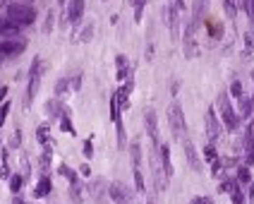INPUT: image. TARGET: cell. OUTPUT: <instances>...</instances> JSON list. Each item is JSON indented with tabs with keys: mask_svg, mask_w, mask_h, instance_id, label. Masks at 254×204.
I'll list each match as a JSON object with an SVG mask.
<instances>
[{
	"mask_svg": "<svg viewBox=\"0 0 254 204\" xmlns=\"http://www.w3.org/2000/svg\"><path fill=\"white\" fill-rule=\"evenodd\" d=\"M5 19L12 22L15 27H27L36 19V10L27 2H7L5 5Z\"/></svg>",
	"mask_w": 254,
	"mask_h": 204,
	"instance_id": "1",
	"label": "cell"
},
{
	"mask_svg": "<svg viewBox=\"0 0 254 204\" xmlns=\"http://www.w3.org/2000/svg\"><path fill=\"white\" fill-rule=\"evenodd\" d=\"M168 123H170V128H173V135H175V139H185V130H187V120H185V113H182L180 103H173L170 108H168Z\"/></svg>",
	"mask_w": 254,
	"mask_h": 204,
	"instance_id": "2",
	"label": "cell"
},
{
	"mask_svg": "<svg viewBox=\"0 0 254 204\" xmlns=\"http://www.w3.org/2000/svg\"><path fill=\"white\" fill-rule=\"evenodd\" d=\"M216 108L221 111V115H223V123H225V128H228L230 132H235L237 130V115H235V111H233V106H230V99H228V94H218Z\"/></svg>",
	"mask_w": 254,
	"mask_h": 204,
	"instance_id": "3",
	"label": "cell"
},
{
	"mask_svg": "<svg viewBox=\"0 0 254 204\" xmlns=\"http://www.w3.org/2000/svg\"><path fill=\"white\" fill-rule=\"evenodd\" d=\"M41 77H43V63L41 60H34L32 63V70H29V89H27V103L34 101V96L38 92V84H41Z\"/></svg>",
	"mask_w": 254,
	"mask_h": 204,
	"instance_id": "4",
	"label": "cell"
},
{
	"mask_svg": "<svg viewBox=\"0 0 254 204\" xmlns=\"http://www.w3.org/2000/svg\"><path fill=\"white\" fill-rule=\"evenodd\" d=\"M108 195H110V200H113L115 204H134L132 192H129L123 183H110V185H108Z\"/></svg>",
	"mask_w": 254,
	"mask_h": 204,
	"instance_id": "5",
	"label": "cell"
},
{
	"mask_svg": "<svg viewBox=\"0 0 254 204\" xmlns=\"http://www.w3.org/2000/svg\"><path fill=\"white\" fill-rule=\"evenodd\" d=\"M182 48H185V56L187 58L197 56V29L192 27V22L185 24V41H182Z\"/></svg>",
	"mask_w": 254,
	"mask_h": 204,
	"instance_id": "6",
	"label": "cell"
},
{
	"mask_svg": "<svg viewBox=\"0 0 254 204\" xmlns=\"http://www.w3.org/2000/svg\"><path fill=\"white\" fill-rule=\"evenodd\" d=\"M24 41L22 38H7V41H2L0 43V58H15L19 56L22 51H24Z\"/></svg>",
	"mask_w": 254,
	"mask_h": 204,
	"instance_id": "7",
	"label": "cell"
},
{
	"mask_svg": "<svg viewBox=\"0 0 254 204\" xmlns=\"http://www.w3.org/2000/svg\"><path fill=\"white\" fill-rule=\"evenodd\" d=\"M182 151H185V159H187V164L192 166V170L201 173V159H199L197 149H194V144H192L190 139H182Z\"/></svg>",
	"mask_w": 254,
	"mask_h": 204,
	"instance_id": "8",
	"label": "cell"
},
{
	"mask_svg": "<svg viewBox=\"0 0 254 204\" xmlns=\"http://www.w3.org/2000/svg\"><path fill=\"white\" fill-rule=\"evenodd\" d=\"M146 120V132H149V137H151V142L154 144H159V120H156V111L154 108H149L144 115Z\"/></svg>",
	"mask_w": 254,
	"mask_h": 204,
	"instance_id": "9",
	"label": "cell"
},
{
	"mask_svg": "<svg viewBox=\"0 0 254 204\" xmlns=\"http://www.w3.org/2000/svg\"><path fill=\"white\" fill-rule=\"evenodd\" d=\"M159 156H161V168H163L165 180L173 178V161H170V149L168 144H159Z\"/></svg>",
	"mask_w": 254,
	"mask_h": 204,
	"instance_id": "10",
	"label": "cell"
},
{
	"mask_svg": "<svg viewBox=\"0 0 254 204\" xmlns=\"http://www.w3.org/2000/svg\"><path fill=\"white\" fill-rule=\"evenodd\" d=\"M206 135H209V139H216L218 135H221V123H218L214 108L206 111Z\"/></svg>",
	"mask_w": 254,
	"mask_h": 204,
	"instance_id": "11",
	"label": "cell"
},
{
	"mask_svg": "<svg viewBox=\"0 0 254 204\" xmlns=\"http://www.w3.org/2000/svg\"><path fill=\"white\" fill-rule=\"evenodd\" d=\"M84 15V0H70L67 2V22H79Z\"/></svg>",
	"mask_w": 254,
	"mask_h": 204,
	"instance_id": "12",
	"label": "cell"
},
{
	"mask_svg": "<svg viewBox=\"0 0 254 204\" xmlns=\"http://www.w3.org/2000/svg\"><path fill=\"white\" fill-rule=\"evenodd\" d=\"M163 12H165V19H168V27H170L173 36H175V34H178V10H175V5H173V2H168Z\"/></svg>",
	"mask_w": 254,
	"mask_h": 204,
	"instance_id": "13",
	"label": "cell"
},
{
	"mask_svg": "<svg viewBox=\"0 0 254 204\" xmlns=\"http://www.w3.org/2000/svg\"><path fill=\"white\" fill-rule=\"evenodd\" d=\"M36 139L46 147V151H53V149H51L53 147V142H51V128H48V125H38L36 128Z\"/></svg>",
	"mask_w": 254,
	"mask_h": 204,
	"instance_id": "14",
	"label": "cell"
},
{
	"mask_svg": "<svg viewBox=\"0 0 254 204\" xmlns=\"http://www.w3.org/2000/svg\"><path fill=\"white\" fill-rule=\"evenodd\" d=\"M206 7H209V0H197V2H194V17H192V27H194V29L201 27V17H204Z\"/></svg>",
	"mask_w": 254,
	"mask_h": 204,
	"instance_id": "15",
	"label": "cell"
},
{
	"mask_svg": "<svg viewBox=\"0 0 254 204\" xmlns=\"http://www.w3.org/2000/svg\"><path fill=\"white\" fill-rule=\"evenodd\" d=\"M0 36L17 38L19 36V27H15V24H12V22H7V19H0Z\"/></svg>",
	"mask_w": 254,
	"mask_h": 204,
	"instance_id": "16",
	"label": "cell"
},
{
	"mask_svg": "<svg viewBox=\"0 0 254 204\" xmlns=\"http://www.w3.org/2000/svg\"><path fill=\"white\" fill-rule=\"evenodd\" d=\"M237 108H240V115L242 118H250L252 115V108H254V103H252V99H247L245 94L237 99Z\"/></svg>",
	"mask_w": 254,
	"mask_h": 204,
	"instance_id": "17",
	"label": "cell"
},
{
	"mask_svg": "<svg viewBox=\"0 0 254 204\" xmlns=\"http://www.w3.org/2000/svg\"><path fill=\"white\" fill-rule=\"evenodd\" d=\"M46 113H48V118H60V115H63V103H60L58 99H51V101L46 103Z\"/></svg>",
	"mask_w": 254,
	"mask_h": 204,
	"instance_id": "18",
	"label": "cell"
},
{
	"mask_svg": "<svg viewBox=\"0 0 254 204\" xmlns=\"http://www.w3.org/2000/svg\"><path fill=\"white\" fill-rule=\"evenodd\" d=\"M204 156H206V161L211 164V170H214V173H218V168H221V164H218L216 151H214V147H211V144H209V147H204Z\"/></svg>",
	"mask_w": 254,
	"mask_h": 204,
	"instance_id": "19",
	"label": "cell"
},
{
	"mask_svg": "<svg viewBox=\"0 0 254 204\" xmlns=\"http://www.w3.org/2000/svg\"><path fill=\"white\" fill-rule=\"evenodd\" d=\"M48 192H51V178H46V175H43V178L38 180V187L34 190V197H46Z\"/></svg>",
	"mask_w": 254,
	"mask_h": 204,
	"instance_id": "20",
	"label": "cell"
},
{
	"mask_svg": "<svg viewBox=\"0 0 254 204\" xmlns=\"http://www.w3.org/2000/svg\"><path fill=\"white\" fill-rule=\"evenodd\" d=\"M70 197H72L74 204H82L84 202V197H82V185H79V180L77 183H70Z\"/></svg>",
	"mask_w": 254,
	"mask_h": 204,
	"instance_id": "21",
	"label": "cell"
},
{
	"mask_svg": "<svg viewBox=\"0 0 254 204\" xmlns=\"http://www.w3.org/2000/svg\"><path fill=\"white\" fill-rule=\"evenodd\" d=\"M127 74H129V65H127V58H125V56H118V77H120V79H125Z\"/></svg>",
	"mask_w": 254,
	"mask_h": 204,
	"instance_id": "22",
	"label": "cell"
},
{
	"mask_svg": "<svg viewBox=\"0 0 254 204\" xmlns=\"http://www.w3.org/2000/svg\"><path fill=\"white\" fill-rule=\"evenodd\" d=\"M94 36V24H84V27H82V34H77V41H82V43H84V41H89V38Z\"/></svg>",
	"mask_w": 254,
	"mask_h": 204,
	"instance_id": "23",
	"label": "cell"
},
{
	"mask_svg": "<svg viewBox=\"0 0 254 204\" xmlns=\"http://www.w3.org/2000/svg\"><path fill=\"white\" fill-rule=\"evenodd\" d=\"M132 164H134V168L142 166V149H139V142L132 144Z\"/></svg>",
	"mask_w": 254,
	"mask_h": 204,
	"instance_id": "24",
	"label": "cell"
},
{
	"mask_svg": "<svg viewBox=\"0 0 254 204\" xmlns=\"http://www.w3.org/2000/svg\"><path fill=\"white\" fill-rule=\"evenodd\" d=\"M67 92H70V79H60L55 84V96H65Z\"/></svg>",
	"mask_w": 254,
	"mask_h": 204,
	"instance_id": "25",
	"label": "cell"
},
{
	"mask_svg": "<svg viewBox=\"0 0 254 204\" xmlns=\"http://www.w3.org/2000/svg\"><path fill=\"white\" fill-rule=\"evenodd\" d=\"M60 130H63V132H70V135H72V132H74V128H72V120L67 118V113H63V115H60Z\"/></svg>",
	"mask_w": 254,
	"mask_h": 204,
	"instance_id": "26",
	"label": "cell"
},
{
	"mask_svg": "<svg viewBox=\"0 0 254 204\" xmlns=\"http://www.w3.org/2000/svg\"><path fill=\"white\" fill-rule=\"evenodd\" d=\"M134 187H137V192H144L146 190L144 175H142V170H139V168H134Z\"/></svg>",
	"mask_w": 254,
	"mask_h": 204,
	"instance_id": "27",
	"label": "cell"
},
{
	"mask_svg": "<svg viewBox=\"0 0 254 204\" xmlns=\"http://www.w3.org/2000/svg\"><path fill=\"white\" fill-rule=\"evenodd\" d=\"M129 2L134 5V19L139 22V19H142V10H144V2H146V0H129Z\"/></svg>",
	"mask_w": 254,
	"mask_h": 204,
	"instance_id": "28",
	"label": "cell"
},
{
	"mask_svg": "<svg viewBox=\"0 0 254 204\" xmlns=\"http://www.w3.org/2000/svg\"><path fill=\"white\" fill-rule=\"evenodd\" d=\"M230 195H233V204H245V195H242L240 185L233 187V190H230Z\"/></svg>",
	"mask_w": 254,
	"mask_h": 204,
	"instance_id": "29",
	"label": "cell"
},
{
	"mask_svg": "<svg viewBox=\"0 0 254 204\" xmlns=\"http://www.w3.org/2000/svg\"><path fill=\"white\" fill-rule=\"evenodd\" d=\"M60 175H65L70 183H77V173H74L72 168H67V166H60Z\"/></svg>",
	"mask_w": 254,
	"mask_h": 204,
	"instance_id": "30",
	"label": "cell"
},
{
	"mask_svg": "<svg viewBox=\"0 0 254 204\" xmlns=\"http://www.w3.org/2000/svg\"><path fill=\"white\" fill-rule=\"evenodd\" d=\"M89 190H91V195L98 200V197H101V192H103V180H96V183H91Z\"/></svg>",
	"mask_w": 254,
	"mask_h": 204,
	"instance_id": "31",
	"label": "cell"
},
{
	"mask_svg": "<svg viewBox=\"0 0 254 204\" xmlns=\"http://www.w3.org/2000/svg\"><path fill=\"white\" fill-rule=\"evenodd\" d=\"M242 5H245V12H247V17H250V22L254 24V0H245Z\"/></svg>",
	"mask_w": 254,
	"mask_h": 204,
	"instance_id": "32",
	"label": "cell"
},
{
	"mask_svg": "<svg viewBox=\"0 0 254 204\" xmlns=\"http://www.w3.org/2000/svg\"><path fill=\"white\" fill-rule=\"evenodd\" d=\"M223 5H225V15H228V17L233 19L237 15L235 12V2H233V0H223Z\"/></svg>",
	"mask_w": 254,
	"mask_h": 204,
	"instance_id": "33",
	"label": "cell"
},
{
	"mask_svg": "<svg viewBox=\"0 0 254 204\" xmlns=\"http://www.w3.org/2000/svg\"><path fill=\"white\" fill-rule=\"evenodd\" d=\"M19 187H22V175H12V178H10V190H12V192H19Z\"/></svg>",
	"mask_w": 254,
	"mask_h": 204,
	"instance_id": "34",
	"label": "cell"
},
{
	"mask_svg": "<svg viewBox=\"0 0 254 204\" xmlns=\"http://www.w3.org/2000/svg\"><path fill=\"white\" fill-rule=\"evenodd\" d=\"M237 180H240V183H250V170H247L245 166L240 168V173H237Z\"/></svg>",
	"mask_w": 254,
	"mask_h": 204,
	"instance_id": "35",
	"label": "cell"
},
{
	"mask_svg": "<svg viewBox=\"0 0 254 204\" xmlns=\"http://www.w3.org/2000/svg\"><path fill=\"white\" fill-rule=\"evenodd\" d=\"M2 178H10V168H7V154H2V170H0Z\"/></svg>",
	"mask_w": 254,
	"mask_h": 204,
	"instance_id": "36",
	"label": "cell"
},
{
	"mask_svg": "<svg viewBox=\"0 0 254 204\" xmlns=\"http://www.w3.org/2000/svg\"><path fill=\"white\" fill-rule=\"evenodd\" d=\"M235 185H237V183H233V180H228V183H221V185H218V192H230V190H233Z\"/></svg>",
	"mask_w": 254,
	"mask_h": 204,
	"instance_id": "37",
	"label": "cell"
},
{
	"mask_svg": "<svg viewBox=\"0 0 254 204\" xmlns=\"http://www.w3.org/2000/svg\"><path fill=\"white\" fill-rule=\"evenodd\" d=\"M230 92L235 94L237 99H240V96H242V84H240V82H233V87H230Z\"/></svg>",
	"mask_w": 254,
	"mask_h": 204,
	"instance_id": "38",
	"label": "cell"
},
{
	"mask_svg": "<svg viewBox=\"0 0 254 204\" xmlns=\"http://www.w3.org/2000/svg\"><path fill=\"white\" fill-rule=\"evenodd\" d=\"M190 204H211V197H192Z\"/></svg>",
	"mask_w": 254,
	"mask_h": 204,
	"instance_id": "39",
	"label": "cell"
},
{
	"mask_svg": "<svg viewBox=\"0 0 254 204\" xmlns=\"http://www.w3.org/2000/svg\"><path fill=\"white\" fill-rule=\"evenodd\" d=\"M91 154H94V147H91V142H84V156L91 159Z\"/></svg>",
	"mask_w": 254,
	"mask_h": 204,
	"instance_id": "40",
	"label": "cell"
},
{
	"mask_svg": "<svg viewBox=\"0 0 254 204\" xmlns=\"http://www.w3.org/2000/svg\"><path fill=\"white\" fill-rule=\"evenodd\" d=\"M19 139H22V135H19V130H17L15 135H12V147H17V144H19Z\"/></svg>",
	"mask_w": 254,
	"mask_h": 204,
	"instance_id": "41",
	"label": "cell"
},
{
	"mask_svg": "<svg viewBox=\"0 0 254 204\" xmlns=\"http://www.w3.org/2000/svg\"><path fill=\"white\" fill-rule=\"evenodd\" d=\"M12 204H27V202H24V200H19V197H15V200H12Z\"/></svg>",
	"mask_w": 254,
	"mask_h": 204,
	"instance_id": "42",
	"label": "cell"
},
{
	"mask_svg": "<svg viewBox=\"0 0 254 204\" xmlns=\"http://www.w3.org/2000/svg\"><path fill=\"white\" fill-rule=\"evenodd\" d=\"M10 2H27V5H29L32 0H10Z\"/></svg>",
	"mask_w": 254,
	"mask_h": 204,
	"instance_id": "43",
	"label": "cell"
},
{
	"mask_svg": "<svg viewBox=\"0 0 254 204\" xmlns=\"http://www.w3.org/2000/svg\"><path fill=\"white\" fill-rule=\"evenodd\" d=\"M146 204H154V202H151V200H149V202H146Z\"/></svg>",
	"mask_w": 254,
	"mask_h": 204,
	"instance_id": "44",
	"label": "cell"
}]
</instances>
